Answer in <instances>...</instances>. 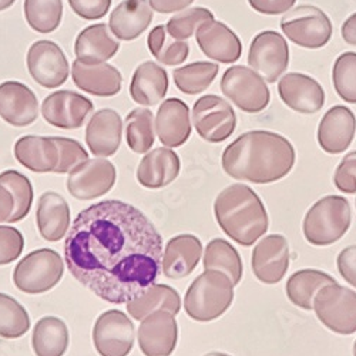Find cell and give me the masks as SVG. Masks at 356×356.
<instances>
[{"label": "cell", "instance_id": "obj_1", "mask_svg": "<svg viewBox=\"0 0 356 356\" xmlns=\"http://www.w3.org/2000/svg\"><path fill=\"white\" fill-rule=\"evenodd\" d=\"M65 259L83 286L122 305L156 282L163 238L134 205L106 200L79 213L69 228Z\"/></svg>", "mask_w": 356, "mask_h": 356}, {"label": "cell", "instance_id": "obj_2", "mask_svg": "<svg viewBox=\"0 0 356 356\" xmlns=\"http://www.w3.org/2000/svg\"><path fill=\"white\" fill-rule=\"evenodd\" d=\"M295 160V148L286 137L268 130H254L227 145L221 163L225 174L234 180L273 184L291 172Z\"/></svg>", "mask_w": 356, "mask_h": 356}, {"label": "cell", "instance_id": "obj_3", "mask_svg": "<svg viewBox=\"0 0 356 356\" xmlns=\"http://www.w3.org/2000/svg\"><path fill=\"white\" fill-rule=\"evenodd\" d=\"M214 216L220 228L243 247H251L270 228V218L259 195L247 184L224 188L214 201Z\"/></svg>", "mask_w": 356, "mask_h": 356}, {"label": "cell", "instance_id": "obj_4", "mask_svg": "<svg viewBox=\"0 0 356 356\" xmlns=\"http://www.w3.org/2000/svg\"><path fill=\"white\" fill-rule=\"evenodd\" d=\"M234 286L229 277L224 273L205 270L191 282L186 292V314L197 322L218 319L232 305Z\"/></svg>", "mask_w": 356, "mask_h": 356}, {"label": "cell", "instance_id": "obj_5", "mask_svg": "<svg viewBox=\"0 0 356 356\" xmlns=\"http://www.w3.org/2000/svg\"><path fill=\"white\" fill-rule=\"evenodd\" d=\"M352 222L349 201L342 195H328L316 201L305 214L302 231L305 240L315 247L338 243Z\"/></svg>", "mask_w": 356, "mask_h": 356}, {"label": "cell", "instance_id": "obj_6", "mask_svg": "<svg viewBox=\"0 0 356 356\" xmlns=\"http://www.w3.org/2000/svg\"><path fill=\"white\" fill-rule=\"evenodd\" d=\"M65 262L54 250L42 248L26 255L15 268L13 282L24 293L38 295L53 289L62 281Z\"/></svg>", "mask_w": 356, "mask_h": 356}, {"label": "cell", "instance_id": "obj_7", "mask_svg": "<svg viewBox=\"0 0 356 356\" xmlns=\"http://www.w3.org/2000/svg\"><path fill=\"white\" fill-rule=\"evenodd\" d=\"M281 31L296 46L304 49H322L332 38V22L322 9L302 5L288 10L281 19Z\"/></svg>", "mask_w": 356, "mask_h": 356}, {"label": "cell", "instance_id": "obj_8", "mask_svg": "<svg viewBox=\"0 0 356 356\" xmlns=\"http://www.w3.org/2000/svg\"><path fill=\"white\" fill-rule=\"evenodd\" d=\"M314 311L330 331L338 335L356 332V292L339 284L326 285L315 295Z\"/></svg>", "mask_w": 356, "mask_h": 356}, {"label": "cell", "instance_id": "obj_9", "mask_svg": "<svg viewBox=\"0 0 356 356\" xmlns=\"http://www.w3.org/2000/svg\"><path fill=\"white\" fill-rule=\"evenodd\" d=\"M224 96L248 114L264 111L270 104L271 95L266 81L251 67L232 66L221 79Z\"/></svg>", "mask_w": 356, "mask_h": 356}, {"label": "cell", "instance_id": "obj_10", "mask_svg": "<svg viewBox=\"0 0 356 356\" xmlns=\"http://www.w3.org/2000/svg\"><path fill=\"white\" fill-rule=\"evenodd\" d=\"M193 126L207 143H222L232 136L236 127V115L232 106L220 96L200 97L191 113Z\"/></svg>", "mask_w": 356, "mask_h": 356}, {"label": "cell", "instance_id": "obj_11", "mask_svg": "<svg viewBox=\"0 0 356 356\" xmlns=\"http://www.w3.org/2000/svg\"><path fill=\"white\" fill-rule=\"evenodd\" d=\"M248 65L266 83L278 81L289 66V47L285 38L274 31L258 33L248 50Z\"/></svg>", "mask_w": 356, "mask_h": 356}, {"label": "cell", "instance_id": "obj_12", "mask_svg": "<svg viewBox=\"0 0 356 356\" xmlns=\"http://www.w3.org/2000/svg\"><path fill=\"white\" fill-rule=\"evenodd\" d=\"M26 63L32 79L50 90L63 86L70 74L65 51L51 40L35 42L27 51Z\"/></svg>", "mask_w": 356, "mask_h": 356}, {"label": "cell", "instance_id": "obj_13", "mask_svg": "<svg viewBox=\"0 0 356 356\" xmlns=\"http://www.w3.org/2000/svg\"><path fill=\"white\" fill-rule=\"evenodd\" d=\"M136 341L133 321L122 311L103 312L93 328V342L100 356H127Z\"/></svg>", "mask_w": 356, "mask_h": 356}, {"label": "cell", "instance_id": "obj_14", "mask_svg": "<svg viewBox=\"0 0 356 356\" xmlns=\"http://www.w3.org/2000/svg\"><path fill=\"white\" fill-rule=\"evenodd\" d=\"M117 171L106 159L86 160L67 177V191L77 200H95L107 194L115 184Z\"/></svg>", "mask_w": 356, "mask_h": 356}, {"label": "cell", "instance_id": "obj_15", "mask_svg": "<svg viewBox=\"0 0 356 356\" xmlns=\"http://www.w3.org/2000/svg\"><path fill=\"white\" fill-rule=\"evenodd\" d=\"M93 111L95 104L92 100L70 90L54 92L42 103L44 120L50 126L62 130L80 129Z\"/></svg>", "mask_w": 356, "mask_h": 356}, {"label": "cell", "instance_id": "obj_16", "mask_svg": "<svg viewBox=\"0 0 356 356\" xmlns=\"http://www.w3.org/2000/svg\"><path fill=\"white\" fill-rule=\"evenodd\" d=\"M252 273L266 285L281 282L289 268V245L284 235L271 234L255 245L251 257Z\"/></svg>", "mask_w": 356, "mask_h": 356}, {"label": "cell", "instance_id": "obj_17", "mask_svg": "<svg viewBox=\"0 0 356 356\" xmlns=\"http://www.w3.org/2000/svg\"><path fill=\"white\" fill-rule=\"evenodd\" d=\"M137 339L144 356H170L178 342L175 315L156 311L145 316L138 326Z\"/></svg>", "mask_w": 356, "mask_h": 356}, {"label": "cell", "instance_id": "obj_18", "mask_svg": "<svg viewBox=\"0 0 356 356\" xmlns=\"http://www.w3.org/2000/svg\"><path fill=\"white\" fill-rule=\"evenodd\" d=\"M278 95L284 104L300 114H315L325 104L323 87L304 73H286L278 80Z\"/></svg>", "mask_w": 356, "mask_h": 356}, {"label": "cell", "instance_id": "obj_19", "mask_svg": "<svg viewBox=\"0 0 356 356\" xmlns=\"http://www.w3.org/2000/svg\"><path fill=\"white\" fill-rule=\"evenodd\" d=\"M0 117L13 127H27L39 117V102L31 87L8 80L0 84Z\"/></svg>", "mask_w": 356, "mask_h": 356}, {"label": "cell", "instance_id": "obj_20", "mask_svg": "<svg viewBox=\"0 0 356 356\" xmlns=\"http://www.w3.org/2000/svg\"><path fill=\"white\" fill-rule=\"evenodd\" d=\"M356 134V115L345 106L330 108L321 118L316 140L328 154H341L350 147Z\"/></svg>", "mask_w": 356, "mask_h": 356}, {"label": "cell", "instance_id": "obj_21", "mask_svg": "<svg viewBox=\"0 0 356 356\" xmlns=\"http://www.w3.org/2000/svg\"><path fill=\"white\" fill-rule=\"evenodd\" d=\"M197 44L201 51L222 65L235 63L241 57L243 43L232 29L220 20L205 22L195 33Z\"/></svg>", "mask_w": 356, "mask_h": 356}, {"label": "cell", "instance_id": "obj_22", "mask_svg": "<svg viewBox=\"0 0 356 356\" xmlns=\"http://www.w3.org/2000/svg\"><path fill=\"white\" fill-rule=\"evenodd\" d=\"M154 124L156 134L164 147H181L188 141L193 131L190 108L180 99H167L159 107Z\"/></svg>", "mask_w": 356, "mask_h": 356}, {"label": "cell", "instance_id": "obj_23", "mask_svg": "<svg viewBox=\"0 0 356 356\" xmlns=\"http://www.w3.org/2000/svg\"><path fill=\"white\" fill-rule=\"evenodd\" d=\"M123 120L111 108H102L93 114L86 129V143L97 157L114 156L122 144Z\"/></svg>", "mask_w": 356, "mask_h": 356}, {"label": "cell", "instance_id": "obj_24", "mask_svg": "<svg viewBox=\"0 0 356 356\" xmlns=\"http://www.w3.org/2000/svg\"><path fill=\"white\" fill-rule=\"evenodd\" d=\"M202 244L193 234H181L171 238L163 251L161 270L170 280H181L194 273L202 257Z\"/></svg>", "mask_w": 356, "mask_h": 356}, {"label": "cell", "instance_id": "obj_25", "mask_svg": "<svg viewBox=\"0 0 356 356\" xmlns=\"http://www.w3.org/2000/svg\"><path fill=\"white\" fill-rule=\"evenodd\" d=\"M118 50L120 42L106 23H96L83 29L74 42L76 60L83 65L107 63Z\"/></svg>", "mask_w": 356, "mask_h": 356}, {"label": "cell", "instance_id": "obj_26", "mask_svg": "<svg viewBox=\"0 0 356 356\" xmlns=\"http://www.w3.org/2000/svg\"><path fill=\"white\" fill-rule=\"evenodd\" d=\"M72 79L81 92L97 97H113L122 92L123 76L117 67L108 63L83 65L74 60Z\"/></svg>", "mask_w": 356, "mask_h": 356}, {"label": "cell", "instance_id": "obj_27", "mask_svg": "<svg viewBox=\"0 0 356 356\" xmlns=\"http://www.w3.org/2000/svg\"><path fill=\"white\" fill-rule=\"evenodd\" d=\"M181 161L168 147H160L145 153L137 168V181L150 190H159L171 184L180 174Z\"/></svg>", "mask_w": 356, "mask_h": 356}, {"label": "cell", "instance_id": "obj_28", "mask_svg": "<svg viewBox=\"0 0 356 356\" xmlns=\"http://www.w3.org/2000/svg\"><path fill=\"white\" fill-rule=\"evenodd\" d=\"M154 12L148 0H123L110 15L111 33L124 42L140 38L153 22Z\"/></svg>", "mask_w": 356, "mask_h": 356}, {"label": "cell", "instance_id": "obj_29", "mask_svg": "<svg viewBox=\"0 0 356 356\" xmlns=\"http://www.w3.org/2000/svg\"><path fill=\"white\" fill-rule=\"evenodd\" d=\"M36 221L40 235L46 241L56 243L65 238L70 228V207L54 191H47L39 198Z\"/></svg>", "mask_w": 356, "mask_h": 356}, {"label": "cell", "instance_id": "obj_30", "mask_svg": "<svg viewBox=\"0 0 356 356\" xmlns=\"http://www.w3.org/2000/svg\"><path fill=\"white\" fill-rule=\"evenodd\" d=\"M168 92V74L154 62L141 63L133 73L130 83L131 99L145 107L157 106Z\"/></svg>", "mask_w": 356, "mask_h": 356}, {"label": "cell", "instance_id": "obj_31", "mask_svg": "<svg viewBox=\"0 0 356 356\" xmlns=\"http://www.w3.org/2000/svg\"><path fill=\"white\" fill-rule=\"evenodd\" d=\"M15 157L24 168L44 174L54 171L58 150L51 137L24 136L15 144Z\"/></svg>", "mask_w": 356, "mask_h": 356}, {"label": "cell", "instance_id": "obj_32", "mask_svg": "<svg viewBox=\"0 0 356 356\" xmlns=\"http://www.w3.org/2000/svg\"><path fill=\"white\" fill-rule=\"evenodd\" d=\"M129 315L136 321H143L156 311H168L177 315L181 311V298L172 286L165 284H153L145 288L127 304Z\"/></svg>", "mask_w": 356, "mask_h": 356}, {"label": "cell", "instance_id": "obj_33", "mask_svg": "<svg viewBox=\"0 0 356 356\" xmlns=\"http://www.w3.org/2000/svg\"><path fill=\"white\" fill-rule=\"evenodd\" d=\"M338 284L334 277L319 270H301L293 273L285 285L288 300L301 309H314L315 295L326 285Z\"/></svg>", "mask_w": 356, "mask_h": 356}, {"label": "cell", "instance_id": "obj_34", "mask_svg": "<svg viewBox=\"0 0 356 356\" xmlns=\"http://www.w3.org/2000/svg\"><path fill=\"white\" fill-rule=\"evenodd\" d=\"M32 346L36 356H63L69 348L66 323L56 316L39 319L33 330Z\"/></svg>", "mask_w": 356, "mask_h": 356}, {"label": "cell", "instance_id": "obj_35", "mask_svg": "<svg viewBox=\"0 0 356 356\" xmlns=\"http://www.w3.org/2000/svg\"><path fill=\"white\" fill-rule=\"evenodd\" d=\"M204 270H216L229 277L234 285H238L243 280L244 266L238 251L232 244L222 238H214L207 244L202 259Z\"/></svg>", "mask_w": 356, "mask_h": 356}, {"label": "cell", "instance_id": "obj_36", "mask_svg": "<svg viewBox=\"0 0 356 356\" xmlns=\"http://www.w3.org/2000/svg\"><path fill=\"white\" fill-rule=\"evenodd\" d=\"M126 141L136 154H145L156 141L154 114L147 108H134L126 117Z\"/></svg>", "mask_w": 356, "mask_h": 356}, {"label": "cell", "instance_id": "obj_37", "mask_svg": "<svg viewBox=\"0 0 356 356\" xmlns=\"http://www.w3.org/2000/svg\"><path fill=\"white\" fill-rule=\"evenodd\" d=\"M147 44L156 60L170 67L183 65L190 54L188 43L170 36L165 26H156L147 38Z\"/></svg>", "mask_w": 356, "mask_h": 356}, {"label": "cell", "instance_id": "obj_38", "mask_svg": "<svg viewBox=\"0 0 356 356\" xmlns=\"http://www.w3.org/2000/svg\"><path fill=\"white\" fill-rule=\"evenodd\" d=\"M27 24L40 35L57 31L63 19V0H24Z\"/></svg>", "mask_w": 356, "mask_h": 356}, {"label": "cell", "instance_id": "obj_39", "mask_svg": "<svg viewBox=\"0 0 356 356\" xmlns=\"http://www.w3.org/2000/svg\"><path fill=\"white\" fill-rule=\"evenodd\" d=\"M218 65L210 62H195L178 67L172 73L178 90L188 96H195L209 88L218 74Z\"/></svg>", "mask_w": 356, "mask_h": 356}, {"label": "cell", "instance_id": "obj_40", "mask_svg": "<svg viewBox=\"0 0 356 356\" xmlns=\"http://www.w3.org/2000/svg\"><path fill=\"white\" fill-rule=\"evenodd\" d=\"M0 186H3L12 194L15 201V209L8 222L22 221L31 211L33 204V187L31 180L16 170H6L0 174Z\"/></svg>", "mask_w": 356, "mask_h": 356}, {"label": "cell", "instance_id": "obj_41", "mask_svg": "<svg viewBox=\"0 0 356 356\" xmlns=\"http://www.w3.org/2000/svg\"><path fill=\"white\" fill-rule=\"evenodd\" d=\"M31 330L27 311L8 293L0 292V337L16 339Z\"/></svg>", "mask_w": 356, "mask_h": 356}, {"label": "cell", "instance_id": "obj_42", "mask_svg": "<svg viewBox=\"0 0 356 356\" xmlns=\"http://www.w3.org/2000/svg\"><path fill=\"white\" fill-rule=\"evenodd\" d=\"M337 95L350 104H356V53L345 51L337 57L332 69Z\"/></svg>", "mask_w": 356, "mask_h": 356}, {"label": "cell", "instance_id": "obj_43", "mask_svg": "<svg viewBox=\"0 0 356 356\" xmlns=\"http://www.w3.org/2000/svg\"><path fill=\"white\" fill-rule=\"evenodd\" d=\"M214 19V13L207 9V8H191V9H184L181 12H178L174 15L165 29L177 40H187L191 36H194L198 31V27L204 24L205 22H210Z\"/></svg>", "mask_w": 356, "mask_h": 356}, {"label": "cell", "instance_id": "obj_44", "mask_svg": "<svg viewBox=\"0 0 356 356\" xmlns=\"http://www.w3.org/2000/svg\"><path fill=\"white\" fill-rule=\"evenodd\" d=\"M57 150H58V161L53 172L56 174H66L76 168L83 161L88 160V153L84 150V147L73 140L66 137H51Z\"/></svg>", "mask_w": 356, "mask_h": 356}, {"label": "cell", "instance_id": "obj_45", "mask_svg": "<svg viewBox=\"0 0 356 356\" xmlns=\"http://www.w3.org/2000/svg\"><path fill=\"white\" fill-rule=\"evenodd\" d=\"M24 248L22 232L9 225H0V265L16 261Z\"/></svg>", "mask_w": 356, "mask_h": 356}, {"label": "cell", "instance_id": "obj_46", "mask_svg": "<svg viewBox=\"0 0 356 356\" xmlns=\"http://www.w3.org/2000/svg\"><path fill=\"white\" fill-rule=\"evenodd\" d=\"M334 184L343 194H356V152H350L338 164Z\"/></svg>", "mask_w": 356, "mask_h": 356}, {"label": "cell", "instance_id": "obj_47", "mask_svg": "<svg viewBox=\"0 0 356 356\" xmlns=\"http://www.w3.org/2000/svg\"><path fill=\"white\" fill-rule=\"evenodd\" d=\"M72 10L84 20L103 19L111 6V0H69Z\"/></svg>", "mask_w": 356, "mask_h": 356}, {"label": "cell", "instance_id": "obj_48", "mask_svg": "<svg viewBox=\"0 0 356 356\" xmlns=\"http://www.w3.org/2000/svg\"><path fill=\"white\" fill-rule=\"evenodd\" d=\"M337 266L341 277L349 285L356 288V245H349L339 252Z\"/></svg>", "mask_w": 356, "mask_h": 356}, {"label": "cell", "instance_id": "obj_49", "mask_svg": "<svg viewBox=\"0 0 356 356\" xmlns=\"http://www.w3.org/2000/svg\"><path fill=\"white\" fill-rule=\"evenodd\" d=\"M296 0H248V5L261 15L275 16L286 13L293 8Z\"/></svg>", "mask_w": 356, "mask_h": 356}, {"label": "cell", "instance_id": "obj_50", "mask_svg": "<svg viewBox=\"0 0 356 356\" xmlns=\"http://www.w3.org/2000/svg\"><path fill=\"white\" fill-rule=\"evenodd\" d=\"M194 0H148L153 12L168 15L187 9Z\"/></svg>", "mask_w": 356, "mask_h": 356}, {"label": "cell", "instance_id": "obj_51", "mask_svg": "<svg viewBox=\"0 0 356 356\" xmlns=\"http://www.w3.org/2000/svg\"><path fill=\"white\" fill-rule=\"evenodd\" d=\"M15 209V201L12 194L3 187L0 186V222L9 221Z\"/></svg>", "mask_w": 356, "mask_h": 356}, {"label": "cell", "instance_id": "obj_52", "mask_svg": "<svg viewBox=\"0 0 356 356\" xmlns=\"http://www.w3.org/2000/svg\"><path fill=\"white\" fill-rule=\"evenodd\" d=\"M341 33H342V39L350 44V46H356V13L350 15L345 23L342 24L341 29Z\"/></svg>", "mask_w": 356, "mask_h": 356}, {"label": "cell", "instance_id": "obj_53", "mask_svg": "<svg viewBox=\"0 0 356 356\" xmlns=\"http://www.w3.org/2000/svg\"><path fill=\"white\" fill-rule=\"evenodd\" d=\"M16 0H0V12H3L15 5Z\"/></svg>", "mask_w": 356, "mask_h": 356}, {"label": "cell", "instance_id": "obj_54", "mask_svg": "<svg viewBox=\"0 0 356 356\" xmlns=\"http://www.w3.org/2000/svg\"><path fill=\"white\" fill-rule=\"evenodd\" d=\"M204 356H231V355L224 353V352H210V353H207Z\"/></svg>", "mask_w": 356, "mask_h": 356}, {"label": "cell", "instance_id": "obj_55", "mask_svg": "<svg viewBox=\"0 0 356 356\" xmlns=\"http://www.w3.org/2000/svg\"><path fill=\"white\" fill-rule=\"evenodd\" d=\"M353 356H356V341L353 343Z\"/></svg>", "mask_w": 356, "mask_h": 356}]
</instances>
